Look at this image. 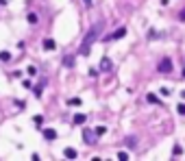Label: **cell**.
<instances>
[{
	"mask_svg": "<svg viewBox=\"0 0 185 161\" xmlns=\"http://www.w3.org/2000/svg\"><path fill=\"white\" fill-rule=\"evenodd\" d=\"M181 152H183V150H181V146H174V148H172V157H179Z\"/></svg>",
	"mask_w": 185,
	"mask_h": 161,
	"instance_id": "e0dca14e",
	"label": "cell"
},
{
	"mask_svg": "<svg viewBox=\"0 0 185 161\" xmlns=\"http://www.w3.org/2000/svg\"><path fill=\"white\" fill-rule=\"evenodd\" d=\"M124 35H126V29H124V26H120V29L115 31V33H111V35H107L105 39H107V41H113V39H122Z\"/></svg>",
	"mask_w": 185,
	"mask_h": 161,
	"instance_id": "277c9868",
	"label": "cell"
},
{
	"mask_svg": "<svg viewBox=\"0 0 185 161\" xmlns=\"http://www.w3.org/2000/svg\"><path fill=\"white\" fill-rule=\"evenodd\" d=\"M102 26H105V22H96V24L87 31V35L83 37V41H81V50H79L83 57L89 55V50H91V46H94V41H96V39L100 37V33H102Z\"/></svg>",
	"mask_w": 185,
	"mask_h": 161,
	"instance_id": "6da1fadb",
	"label": "cell"
},
{
	"mask_svg": "<svg viewBox=\"0 0 185 161\" xmlns=\"http://www.w3.org/2000/svg\"><path fill=\"white\" fill-rule=\"evenodd\" d=\"M179 113H181V116H185V105H179V109H176Z\"/></svg>",
	"mask_w": 185,
	"mask_h": 161,
	"instance_id": "ffe728a7",
	"label": "cell"
},
{
	"mask_svg": "<svg viewBox=\"0 0 185 161\" xmlns=\"http://www.w3.org/2000/svg\"><path fill=\"white\" fill-rule=\"evenodd\" d=\"M146 100H148L150 105H161V100H159V98H157L155 94H148V98H146Z\"/></svg>",
	"mask_w": 185,
	"mask_h": 161,
	"instance_id": "7c38bea8",
	"label": "cell"
},
{
	"mask_svg": "<svg viewBox=\"0 0 185 161\" xmlns=\"http://www.w3.org/2000/svg\"><path fill=\"white\" fill-rule=\"evenodd\" d=\"M179 20H181V22H185V9H183V11L179 13Z\"/></svg>",
	"mask_w": 185,
	"mask_h": 161,
	"instance_id": "44dd1931",
	"label": "cell"
},
{
	"mask_svg": "<svg viewBox=\"0 0 185 161\" xmlns=\"http://www.w3.org/2000/svg\"><path fill=\"white\" fill-rule=\"evenodd\" d=\"M33 122H35V126H41V124H44V118H41V116H35Z\"/></svg>",
	"mask_w": 185,
	"mask_h": 161,
	"instance_id": "5bb4252c",
	"label": "cell"
},
{
	"mask_svg": "<svg viewBox=\"0 0 185 161\" xmlns=\"http://www.w3.org/2000/svg\"><path fill=\"white\" fill-rule=\"evenodd\" d=\"M83 2H85V7H91V5H94V0H83Z\"/></svg>",
	"mask_w": 185,
	"mask_h": 161,
	"instance_id": "7402d4cb",
	"label": "cell"
},
{
	"mask_svg": "<svg viewBox=\"0 0 185 161\" xmlns=\"http://www.w3.org/2000/svg\"><path fill=\"white\" fill-rule=\"evenodd\" d=\"M96 140H98V135H96L94 131H87V128L83 131V142H85L87 146H94V144H96Z\"/></svg>",
	"mask_w": 185,
	"mask_h": 161,
	"instance_id": "3957f363",
	"label": "cell"
},
{
	"mask_svg": "<svg viewBox=\"0 0 185 161\" xmlns=\"http://www.w3.org/2000/svg\"><path fill=\"white\" fill-rule=\"evenodd\" d=\"M63 65H65V67H74V57H72V55H65V57H63Z\"/></svg>",
	"mask_w": 185,
	"mask_h": 161,
	"instance_id": "9c48e42d",
	"label": "cell"
},
{
	"mask_svg": "<svg viewBox=\"0 0 185 161\" xmlns=\"http://www.w3.org/2000/svg\"><path fill=\"white\" fill-rule=\"evenodd\" d=\"M157 72H161V74H168V72H172V59L164 57V59L159 61V65H157Z\"/></svg>",
	"mask_w": 185,
	"mask_h": 161,
	"instance_id": "7a4b0ae2",
	"label": "cell"
},
{
	"mask_svg": "<svg viewBox=\"0 0 185 161\" xmlns=\"http://www.w3.org/2000/svg\"><path fill=\"white\" fill-rule=\"evenodd\" d=\"M0 61H2V63H9V61H11V55H9L7 50H2V52H0Z\"/></svg>",
	"mask_w": 185,
	"mask_h": 161,
	"instance_id": "8fae6325",
	"label": "cell"
},
{
	"mask_svg": "<svg viewBox=\"0 0 185 161\" xmlns=\"http://www.w3.org/2000/svg\"><path fill=\"white\" fill-rule=\"evenodd\" d=\"M85 120H87V116H83V113H76L74 116V124H85Z\"/></svg>",
	"mask_w": 185,
	"mask_h": 161,
	"instance_id": "30bf717a",
	"label": "cell"
},
{
	"mask_svg": "<svg viewBox=\"0 0 185 161\" xmlns=\"http://www.w3.org/2000/svg\"><path fill=\"white\" fill-rule=\"evenodd\" d=\"M63 157H65V159H76L79 152H76L74 148H65V150H63Z\"/></svg>",
	"mask_w": 185,
	"mask_h": 161,
	"instance_id": "ba28073f",
	"label": "cell"
},
{
	"mask_svg": "<svg viewBox=\"0 0 185 161\" xmlns=\"http://www.w3.org/2000/svg\"><path fill=\"white\" fill-rule=\"evenodd\" d=\"M94 133H96V135H105V133H107V128H105V126H96V131H94Z\"/></svg>",
	"mask_w": 185,
	"mask_h": 161,
	"instance_id": "2e32d148",
	"label": "cell"
},
{
	"mask_svg": "<svg viewBox=\"0 0 185 161\" xmlns=\"http://www.w3.org/2000/svg\"><path fill=\"white\" fill-rule=\"evenodd\" d=\"M81 98H70V100H67V105H70V107H81Z\"/></svg>",
	"mask_w": 185,
	"mask_h": 161,
	"instance_id": "4fadbf2b",
	"label": "cell"
},
{
	"mask_svg": "<svg viewBox=\"0 0 185 161\" xmlns=\"http://www.w3.org/2000/svg\"><path fill=\"white\" fill-rule=\"evenodd\" d=\"M44 137L48 142H52V140H57V131L55 128H44Z\"/></svg>",
	"mask_w": 185,
	"mask_h": 161,
	"instance_id": "52a82bcc",
	"label": "cell"
},
{
	"mask_svg": "<svg viewBox=\"0 0 185 161\" xmlns=\"http://www.w3.org/2000/svg\"><path fill=\"white\" fill-rule=\"evenodd\" d=\"M100 70H102V72H111V70H113V63H111V59L102 57V61H100Z\"/></svg>",
	"mask_w": 185,
	"mask_h": 161,
	"instance_id": "5b68a950",
	"label": "cell"
},
{
	"mask_svg": "<svg viewBox=\"0 0 185 161\" xmlns=\"http://www.w3.org/2000/svg\"><path fill=\"white\" fill-rule=\"evenodd\" d=\"M135 144H137V140H135V137H126V146H131V148H133Z\"/></svg>",
	"mask_w": 185,
	"mask_h": 161,
	"instance_id": "9a60e30c",
	"label": "cell"
},
{
	"mask_svg": "<svg viewBox=\"0 0 185 161\" xmlns=\"http://www.w3.org/2000/svg\"><path fill=\"white\" fill-rule=\"evenodd\" d=\"M29 22H31V24H37V15L35 13H29Z\"/></svg>",
	"mask_w": 185,
	"mask_h": 161,
	"instance_id": "ac0fdd59",
	"label": "cell"
},
{
	"mask_svg": "<svg viewBox=\"0 0 185 161\" xmlns=\"http://www.w3.org/2000/svg\"><path fill=\"white\" fill-rule=\"evenodd\" d=\"M118 159H120V161H126L129 155H126V152H118Z\"/></svg>",
	"mask_w": 185,
	"mask_h": 161,
	"instance_id": "d6986e66",
	"label": "cell"
},
{
	"mask_svg": "<svg viewBox=\"0 0 185 161\" xmlns=\"http://www.w3.org/2000/svg\"><path fill=\"white\" fill-rule=\"evenodd\" d=\"M181 74H183V79H185V67H183V72H181Z\"/></svg>",
	"mask_w": 185,
	"mask_h": 161,
	"instance_id": "603a6c76",
	"label": "cell"
},
{
	"mask_svg": "<svg viewBox=\"0 0 185 161\" xmlns=\"http://www.w3.org/2000/svg\"><path fill=\"white\" fill-rule=\"evenodd\" d=\"M41 46H44V50H55V48H57L55 39H50V37H46V39L41 41Z\"/></svg>",
	"mask_w": 185,
	"mask_h": 161,
	"instance_id": "8992f818",
	"label": "cell"
}]
</instances>
